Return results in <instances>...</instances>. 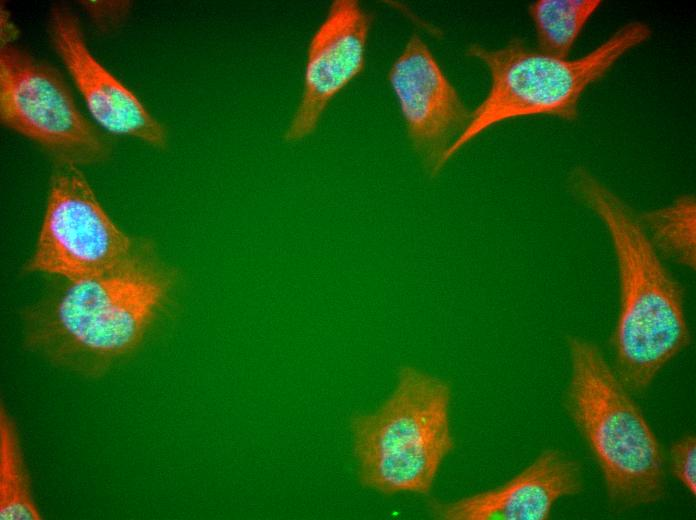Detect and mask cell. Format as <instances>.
Wrapping results in <instances>:
<instances>
[{
  "mask_svg": "<svg viewBox=\"0 0 696 520\" xmlns=\"http://www.w3.org/2000/svg\"><path fill=\"white\" fill-rule=\"evenodd\" d=\"M58 282L24 314L26 347L55 364L99 373L143 340L174 279L152 244L103 272Z\"/></svg>",
  "mask_w": 696,
  "mask_h": 520,
  "instance_id": "cell-1",
  "label": "cell"
},
{
  "mask_svg": "<svg viewBox=\"0 0 696 520\" xmlns=\"http://www.w3.org/2000/svg\"><path fill=\"white\" fill-rule=\"evenodd\" d=\"M568 188L609 234L619 284L612 366L631 393H643L691 342L684 288L650 242L638 214L593 173L574 167Z\"/></svg>",
  "mask_w": 696,
  "mask_h": 520,
  "instance_id": "cell-2",
  "label": "cell"
},
{
  "mask_svg": "<svg viewBox=\"0 0 696 520\" xmlns=\"http://www.w3.org/2000/svg\"><path fill=\"white\" fill-rule=\"evenodd\" d=\"M566 342L564 408L600 469L610 506L623 511L663 500V452L632 393L598 345L576 335Z\"/></svg>",
  "mask_w": 696,
  "mask_h": 520,
  "instance_id": "cell-3",
  "label": "cell"
},
{
  "mask_svg": "<svg viewBox=\"0 0 696 520\" xmlns=\"http://www.w3.org/2000/svg\"><path fill=\"white\" fill-rule=\"evenodd\" d=\"M651 35L649 25L630 21L575 59H562L531 49L520 38H512L496 49L471 44L466 54L487 67L490 87L481 103L471 111L464 131L447 150L444 164L484 131L510 119L551 116L575 121L585 91Z\"/></svg>",
  "mask_w": 696,
  "mask_h": 520,
  "instance_id": "cell-4",
  "label": "cell"
},
{
  "mask_svg": "<svg viewBox=\"0 0 696 520\" xmlns=\"http://www.w3.org/2000/svg\"><path fill=\"white\" fill-rule=\"evenodd\" d=\"M447 382L404 366L391 395L351 421L358 475L383 493L427 494L454 448Z\"/></svg>",
  "mask_w": 696,
  "mask_h": 520,
  "instance_id": "cell-5",
  "label": "cell"
},
{
  "mask_svg": "<svg viewBox=\"0 0 696 520\" xmlns=\"http://www.w3.org/2000/svg\"><path fill=\"white\" fill-rule=\"evenodd\" d=\"M0 120L54 165H96L112 155L111 139L80 111L61 74L12 43L0 48Z\"/></svg>",
  "mask_w": 696,
  "mask_h": 520,
  "instance_id": "cell-6",
  "label": "cell"
},
{
  "mask_svg": "<svg viewBox=\"0 0 696 520\" xmlns=\"http://www.w3.org/2000/svg\"><path fill=\"white\" fill-rule=\"evenodd\" d=\"M136 241L105 211L80 167L55 164L41 227L24 269L59 279L86 277L119 264Z\"/></svg>",
  "mask_w": 696,
  "mask_h": 520,
  "instance_id": "cell-7",
  "label": "cell"
},
{
  "mask_svg": "<svg viewBox=\"0 0 696 520\" xmlns=\"http://www.w3.org/2000/svg\"><path fill=\"white\" fill-rule=\"evenodd\" d=\"M388 81L399 104L408 138L431 176L466 128L471 111L427 44L413 34L393 62Z\"/></svg>",
  "mask_w": 696,
  "mask_h": 520,
  "instance_id": "cell-8",
  "label": "cell"
},
{
  "mask_svg": "<svg viewBox=\"0 0 696 520\" xmlns=\"http://www.w3.org/2000/svg\"><path fill=\"white\" fill-rule=\"evenodd\" d=\"M373 16L356 0H335L307 49L301 97L284 132L287 142L311 135L331 101L366 63Z\"/></svg>",
  "mask_w": 696,
  "mask_h": 520,
  "instance_id": "cell-9",
  "label": "cell"
},
{
  "mask_svg": "<svg viewBox=\"0 0 696 520\" xmlns=\"http://www.w3.org/2000/svg\"><path fill=\"white\" fill-rule=\"evenodd\" d=\"M48 33L56 54L98 125L110 134L134 138L155 149L167 147L165 126L93 56L79 19L68 6L52 7Z\"/></svg>",
  "mask_w": 696,
  "mask_h": 520,
  "instance_id": "cell-10",
  "label": "cell"
},
{
  "mask_svg": "<svg viewBox=\"0 0 696 520\" xmlns=\"http://www.w3.org/2000/svg\"><path fill=\"white\" fill-rule=\"evenodd\" d=\"M583 489L579 461L547 448L502 485L452 502L432 501L430 509L441 520H547L558 500Z\"/></svg>",
  "mask_w": 696,
  "mask_h": 520,
  "instance_id": "cell-11",
  "label": "cell"
},
{
  "mask_svg": "<svg viewBox=\"0 0 696 520\" xmlns=\"http://www.w3.org/2000/svg\"><path fill=\"white\" fill-rule=\"evenodd\" d=\"M656 251L667 260L694 269L696 264V201L691 194L666 206L638 214Z\"/></svg>",
  "mask_w": 696,
  "mask_h": 520,
  "instance_id": "cell-12",
  "label": "cell"
},
{
  "mask_svg": "<svg viewBox=\"0 0 696 520\" xmlns=\"http://www.w3.org/2000/svg\"><path fill=\"white\" fill-rule=\"evenodd\" d=\"M602 5L601 0H538L528 9L537 49L567 59L584 27Z\"/></svg>",
  "mask_w": 696,
  "mask_h": 520,
  "instance_id": "cell-13",
  "label": "cell"
},
{
  "mask_svg": "<svg viewBox=\"0 0 696 520\" xmlns=\"http://www.w3.org/2000/svg\"><path fill=\"white\" fill-rule=\"evenodd\" d=\"M0 519H42L32 497L16 426L3 404L0 408Z\"/></svg>",
  "mask_w": 696,
  "mask_h": 520,
  "instance_id": "cell-14",
  "label": "cell"
},
{
  "mask_svg": "<svg viewBox=\"0 0 696 520\" xmlns=\"http://www.w3.org/2000/svg\"><path fill=\"white\" fill-rule=\"evenodd\" d=\"M672 475L693 496L696 494V437L692 433L676 439L669 452Z\"/></svg>",
  "mask_w": 696,
  "mask_h": 520,
  "instance_id": "cell-15",
  "label": "cell"
}]
</instances>
